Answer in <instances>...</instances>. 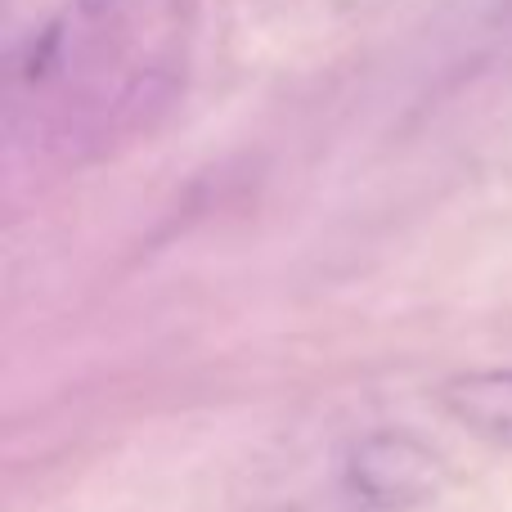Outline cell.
Here are the masks:
<instances>
[{
    "instance_id": "cell-1",
    "label": "cell",
    "mask_w": 512,
    "mask_h": 512,
    "mask_svg": "<svg viewBox=\"0 0 512 512\" xmlns=\"http://www.w3.org/2000/svg\"><path fill=\"white\" fill-rule=\"evenodd\" d=\"M445 463L409 432H373L346 454V486L373 512H409L432 504L445 486Z\"/></svg>"
},
{
    "instance_id": "cell-2",
    "label": "cell",
    "mask_w": 512,
    "mask_h": 512,
    "mask_svg": "<svg viewBox=\"0 0 512 512\" xmlns=\"http://www.w3.org/2000/svg\"><path fill=\"white\" fill-rule=\"evenodd\" d=\"M450 423L468 436L512 454V369H472L454 373L436 391Z\"/></svg>"
},
{
    "instance_id": "cell-3",
    "label": "cell",
    "mask_w": 512,
    "mask_h": 512,
    "mask_svg": "<svg viewBox=\"0 0 512 512\" xmlns=\"http://www.w3.org/2000/svg\"><path fill=\"white\" fill-rule=\"evenodd\" d=\"M77 5H81V14H104L113 0H77Z\"/></svg>"
}]
</instances>
